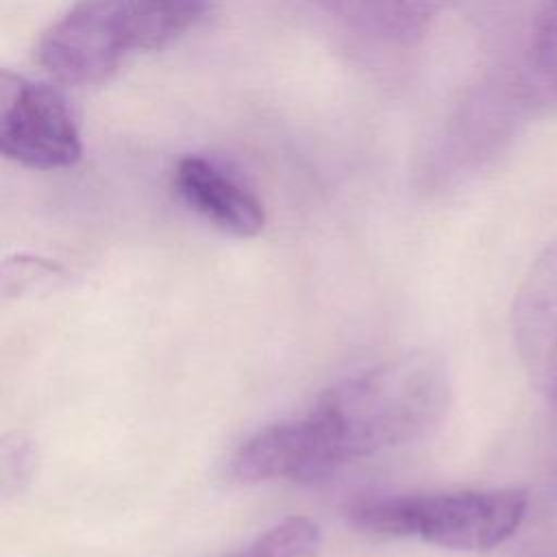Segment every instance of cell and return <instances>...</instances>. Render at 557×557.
<instances>
[{
	"mask_svg": "<svg viewBox=\"0 0 557 557\" xmlns=\"http://www.w3.org/2000/svg\"><path fill=\"white\" fill-rule=\"evenodd\" d=\"M0 148L7 159L30 170L72 168L83 146L61 91L2 70Z\"/></svg>",
	"mask_w": 557,
	"mask_h": 557,
	"instance_id": "277c9868",
	"label": "cell"
},
{
	"mask_svg": "<svg viewBox=\"0 0 557 557\" xmlns=\"http://www.w3.org/2000/svg\"><path fill=\"white\" fill-rule=\"evenodd\" d=\"M527 505V492L518 487L379 494L352 500L346 520L374 535L418 537L453 550H490L518 531Z\"/></svg>",
	"mask_w": 557,
	"mask_h": 557,
	"instance_id": "3957f363",
	"label": "cell"
},
{
	"mask_svg": "<svg viewBox=\"0 0 557 557\" xmlns=\"http://www.w3.org/2000/svg\"><path fill=\"white\" fill-rule=\"evenodd\" d=\"M322 544L318 522L289 516L226 557H315Z\"/></svg>",
	"mask_w": 557,
	"mask_h": 557,
	"instance_id": "ba28073f",
	"label": "cell"
},
{
	"mask_svg": "<svg viewBox=\"0 0 557 557\" xmlns=\"http://www.w3.org/2000/svg\"><path fill=\"white\" fill-rule=\"evenodd\" d=\"M442 357H392L324 389L298 418L268 424L242 442L237 466L252 483H318L342 466L426 437L448 411Z\"/></svg>",
	"mask_w": 557,
	"mask_h": 557,
	"instance_id": "6da1fadb",
	"label": "cell"
},
{
	"mask_svg": "<svg viewBox=\"0 0 557 557\" xmlns=\"http://www.w3.org/2000/svg\"><path fill=\"white\" fill-rule=\"evenodd\" d=\"M54 274H59V268H54L50 261L33 259V257H15L13 261H7L4 270H2L4 289L28 287V285L41 283L44 278H50Z\"/></svg>",
	"mask_w": 557,
	"mask_h": 557,
	"instance_id": "8fae6325",
	"label": "cell"
},
{
	"mask_svg": "<svg viewBox=\"0 0 557 557\" xmlns=\"http://www.w3.org/2000/svg\"><path fill=\"white\" fill-rule=\"evenodd\" d=\"M178 198L224 233L255 237L263 231L261 200L235 176L200 154L183 157L172 176Z\"/></svg>",
	"mask_w": 557,
	"mask_h": 557,
	"instance_id": "8992f818",
	"label": "cell"
},
{
	"mask_svg": "<svg viewBox=\"0 0 557 557\" xmlns=\"http://www.w3.org/2000/svg\"><path fill=\"white\" fill-rule=\"evenodd\" d=\"M37 453L24 435H9L2 444V494L9 498L11 494L22 492V487L30 481L35 470Z\"/></svg>",
	"mask_w": 557,
	"mask_h": 557,
	"instance_id": "30bf717a",
	"label": "cell"
},
{
	"mask_svg": "<svg viewBox=\"0 0 557 557\" xmlns=\"http://www.w3.org/2000/svg\"><path fill=\"white\" fill-rule=\"evenodd\" d=\"M350 30L385 41L413 44L424 37L437 17L463 0H313Z\"/></svg>",
	"mask_w": 557,
	"mask_h": 557,
	"instance_id": "52a82bcc",
	"label": "cell"
},
{
	"mask_svg": "<svg viewBox=\"0 0 557 557\" xmlns=\"http://www.w3.org/2000/svg\"><path fill=\"white\" fill-rule=\"evenodd\" d=\"M211 0H76L37 46L39 65L65 85H98L126 57L185 35Z\"/></svg>",
	"mask_w": 557,
	"mask_h": 557,
	"instance_id": "7a4b0ae2",
	"label": "cell"
},
{
	"mask_svg": "<svg viewBox=\"0 0 557 557\" xmlns=\"http://www.w3.org/2000/svg\"><path fill=\"white\" fill-rule=\"evenodd\" d=\"M529 72L557 102V0H542L529 33Z\"/></svg>",
	"mask_w": 557,
	"mask_h": 557,
	"instance_id": "9c48e42d",
	"label": "cell"
},
{
	"mask_svg": "<svg viewBox=\"0 0 557 557\" xmlns=\"http://www.w3.org/2000/svg\"><path fill=\"white\" fill-rule=\"evenodd\" d=\"M520 361L557 418V237L533 261L511 311Z\"/></svg>",
	"mask_w": 557,
	"mask_h": 557,
	"instance_id": "5b68a950",
	"label": "cell"
}]
</instances>
